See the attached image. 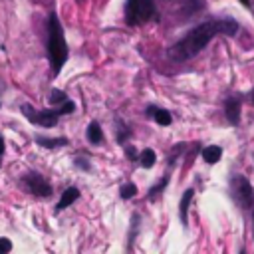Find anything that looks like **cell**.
<instances>
[{
  "instance_id": "obj_1",
  "label": "cell",
  "mask_w": 254,
  "mask_h": 254,
  "mask_svg": "<svg viewBox=\"0 0 254 254\" xmlns=\"http://www.w3.org/2000/svg\"><path fill=\"white\" fill-rule=\"evenodd\" d=\"M238 30V22L232 18H218V20H208L204 24H198L196 28H192L183 40H179L173 48H169V58L177 60V62H185L194 58L214 36L218 34H226V36H234Z\"/></svg>"
},
{
  "instance_id": "obj_2",
  "label": "cell",
  "mask_w": 254,
  "mask_h": 254,
  "mask_svg": "<svg viewBox=\"0 0 254 254\" xmlns=\"http://www.w3.org/2000/svg\"><path fill=\"white\" fill-rule=\"evenodd\" d=\"M48 58H50L54 75H58L67 60V44L64 38V28L56 14H50V20H48Z\"/></svg>"
},
{
  "instance_id": "obj_3",
  "label": "cell",
  "mask_w": 254,
  "mask_h": 254,
  "mask_svg": "<svg viewBox=\"0 0 254 254\" xmlns=\"http://www.w3.org/2000/svg\"><path fill=\"white\" fill-rule=\"evenodd\" d=\"M155 16V2L153 0H127L125 2V20L131 26L151 20Z\"/></svg>"
},
{
  "instance_id": "obj_4",
  "label": "cell",
  "mask_w": 254,
  "mask_h": 254,
  "mask_svg": "<svg viewBox=\"0 0 254 254\" xmlns=\"http://www.w3.org/2000/svg\"><path fill=\"white\" fill-rule=\"evenodd\" d=\"M22 113L28 121H32L40 127H56V123L60 119V109H34L28 103L22 105Z\"/></svg>"
},
{
  "instance_id": "obj_5",
  "label": "cell",
  "mask_w": 254,
  "mask_h": 254,
  "mask_svg": "<svg viewBox=\"0 0 254 254\" xmlns=\"http://www.w3.org/2000/svg\"><path fill=\"white\" fill-rule=\"evenodd\" d=\"M22 185L28 192L36 194V196H50L52 194V187L50 183L40 175V173H28L24 179H22Z\"/></svg>"
},
{
  "instance_id": "obj_6",
  "label": "cell",
  "mask_w": 254,
  "mask_h": 254,
  "mask_svg": "<svg viewBox=\"0 0 254 254\" xmlns=\"http://www.w3.org/2000/svg\"><path fill=\"white\" fill-rule=\"evenodd\" d=\"M234 192H236V196H240V202L242 204H250V202H254V192H252V187H250V183L244 179V177H234Z\"/></svg>"
},
{
  "instance_id": "obj_7",
  "label": "cell",
  "mask_w": 254,
  "mask_h": 254,
  "mask_svg": "<svg viewBox=\"0 0 254 254\" xmlns=\"http://www.w3.org/2000/svg\"><path fill=\"white\" fill-rule=\"evenodd\" d=\"M226 117L232 125H238V121H240V99L236 95L228 97V101H226Z\"/></svg>"
},
{
  "instance_id": "obj_8",
  "label": "cell",
  "mask_w": 254,
  "mask_h": 254,
  "mask_svg": "<svg viewBox=\"0 0 254 254\" xmlns=\"http://www.w3.org/2000/svg\"><path fill=\"white\" fill-rule=\"evenodd\" d=\"M79 198V190L75 189V187H69V189H65L64 190V194H62V198H60V202H58V206H56V210H64V208H67L71 202H75Z\"/></svg>"
},
{
  "instance_id": "obj_9",
  "label": "cell",
  "mask_w": 254,
  "mask_h": 254,
  "mask_svg": "<svg viewBox=\"0 0 254 254\" xmlns=\"http://www.w3.org/2000/svg\"><path fill=\"white\" fill-rule=\"evenodd\" d=\"M147 115H151L159 125H171V121H173L171 113L167 109H159V107H149L147 109Z\"/></svg>"
},
{
  "instance_id": "obj_10",
  "label": "cell",
  "mask_w": 254,
  "mask_h": 254,
  "mask_svg": "<svg viewBox=\"0 0 254 254\" xmlns=\"http://www.w3.org/2000/svg\"><path fill=\"white\" fill-rule=\"evenodd\" d=\"M220 157H222V149H220L218 145H208V147H204V149H202V159H204L208 165L218 163V161H220Z\"/></svg>"
},
{
  "instance_id": "obj_11",
  "label": "cell",
  "mask_w": 254,
  "mask_h": 254,
  "mask_svg": "<svg viewBox=\"0 0 254 254\" xmlns=\"http://www.w3.org/2000/svg\"><path fill=\"white\" fill-rule=\"evenodd\" d=\"M192 196H194V190H192V189H187V190H185V194H183V198H181V208H179V214H181V222H183V224H187L189 204H190Z\"/></svg>"
},
{
  "instance_id": "obj_12",
  "label": "cell",
  "mask_w": 254,
  "mask_h": 254,
  "mask_svg": "<svg viewBox=\"0 0 254 254\" xmlns=\"http://www.w3.org/2000/svg\"><path fill=\"white\" fill-rule=\"evenodd\" d=\"M87 139H89V143H93V145H99L101 141H103V131H101V127H99V123L97 121H91L89 123V127H87Z\"/></svg>"
},
{
  "instance_id": "obj_13",
  "label": "cell",
  "mask_w": 254,
  "mask_h": 254,
  "mask_svg": "<svg viewBox=\"0 0 254 254\" xmlns=\"http://www.w3.org/2000/svg\"><path fill=\"white\" fill-rule=\"evenodd\" d=\"M36 143L40 147H48V149H54V147H65L69 141L65 137H56V139H48V137H36Z\"/></svg>"
},
{
  "instance_id": "obj_14",
  "label": "cell",
  "mask_w": 254,
  "mask_h": 254,
  "mask_svg": "<svg viewBox=\"0 0 254 254\" xmlns=\"http://www.w3.org/2000/svg\"><path fill=\"white\" fill-rule=\"evenodd\" d=\"M139 161H141V165L145 169H151L155 165V161H157V155H155L153 149H143V153L139 155Z\"/></svg>"
},
{
  "instance_id": "obj_15",
  "label": "cell",
  "mask_w": 254,
  "mask_h": 254,
  "mask_svg": "<svg viewBox=\"0 0 254 254\" xmlns=\"http://www.w3.org/2000/svg\"><path fill=\"white\" fill-rule=\"evenodd\" d=\"M119 194H121V198H123V200H127V198H133V196L137 194V187H135L133 183H127V185H123V187H121Z\"/></svg>"
},
{
  "instance_id": "obj_16",
  "label": "cell",
  "mask_w": 254,
  "mask_h": 254,
  "mask_svg": "<svg viewBox=\"0 0 254 254\" xmlns=\"http://www.w3.org/2000/svg\"><path fill=\"white\" fill-rule=\"evenodd\" d=\"M64 101H67V95H65V91H62V89H52V95H50V103H64Z\"/></svg>"
},
{
  "instance_id": "obj_17",
  "label": "cell",
  "mask_w": 254,
  "mask_h": 254,
  "mask_svg": "<svg viewBox=\"0 0 254 254\" xmlns=\"http://www.w3.org/2000/svg\"><path fill=\"white\" fill-rule=\"evenodd\" d=\"M167 183H169V177H163V179H161V183H159V185H155V187L151 189L149 198H155V196H157V194H159V192H161V190L167 187Z\"/></svg>"
},
{
  "instance_id": "obj_18",
  "label": "cell",
  "mask_w": 254,
  "mask_h": 254,
  "mask_svg": "<svg viewBox=\"0 0 254 254\" xmlns=\"http://www.w3.org/2000/svg\"><path fill=\"white\" fill-rule=\"evenodd\" d=\"M75 111V103L73 101H64L62 103V107H60V115H67V113H73Z\"/></svg>"
},
{
  "instance_id": "obj_19",
  "label": "cell",
  "mask_w": 254,
  "mask_h": 254,
  "mask_svg": "<svg viewBox=\"0 0 254 254\" xmlns=\"http://www.w3.org/2000/svg\"><path fill=\"white\" fill-rule=\"evenodd\" d=\"M12 250V242L8 238H0V254H6Z\"/></svg>"
},
{
  "instance_id": "obj_20",
  "label": "cell",
  "mask_w": 254,
  "mask_h": 254,
  "mask_svg": "<svg viewBox=\"0 0 254 254\" xmlns=\"http://www.w3.org/2000/svg\"><path fill=\"white\" fill-rule=\"evenodd\" d=\"M73 165H75V167H79V169H83V171H89V163H87L85 159H81V157H79V159H75V161H73Z\"/></svg>"
},
{
  "instance_id": "obj_21",
  "label": "cell",
  "mask_w": 254,
  "mask_h": 254,
  "mask_svg": "<svg viewBox=\"0 0 254 254\" xmlns=\"http://www.w3.org/2000/svg\"><path fill=\"white\" fill-rule=\"evenodd\" d=\"M125 153L129 155V159H131V161H135V159H137V153H135V149H133V147H127V151H125Z\"/></svg>"
},
{
  "instance_id": "obj_22",
  "label": "cell",
  "mask_w": 254,
  "mask_h": 254,
  "mask_svg": "<svg viewBox=\"0 0 254 254\" xmlns=\"http://www.w3.org/2000/svg\"><path fill=\"white\" fill-rule=\"evenodd\" d=\"M2 153H4V139L0 137V155H2Z\"/></svg>"
},
{
  "instance_id": "obj_23",
  "label": "cell",
  "mask_w": 254,
  "mask_h": 254,
  "mask_svg": "<svg viewBox=\"0 0 254 254\" xmlns=\"http://www.w3.org/2000/svg\"><path fill=\"white\" fill-rule=\"evenodd\" d=\"M240 2H242V4L246 6V8H250V0H240Z\"/></svg>"
},
{
  "instance_id": "obj_24",
  "label": "cell",
  "mask_w": 254,
  "mask_h": 254,
  "mask_svg": "<svg viewBox=\"0 0 254 254\" xmlns=\"http://www.w3.org/2000/svg\"><path fill=\"white\" fill-rule=\"evenodd\" d=\"M250 99H252V103H254V89L250 91Z\"/></svg>"
},
{
  "instance_id": "obj_25",
  "label": "cell",
  "mask_w": 254,
  "mask_h": 254,
  "mask_svg": "<svg viewBox=\"0 0 254 254\" xmlns=\"http://www.w3.org/2000/svg\"><path fill=\"white\" fill-rule=\"evenodd\" d=\"M252 216H254V206H252Z\"/></svg>"
}]
</instances>
